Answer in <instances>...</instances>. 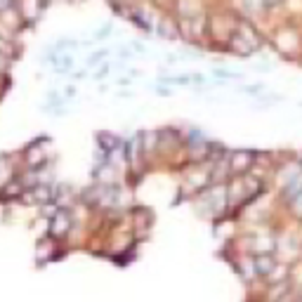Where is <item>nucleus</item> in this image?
I'll list each match as a JSON object with an SVG mask.
<instances>
[{"label":"nucleus","instance_id":"nucleus-1","mask_svg":"<svg viewBox=\"0 0 302 302\" xmlns=\"http://www.w3.org/2000/svg\"><path fill=\"white\" fill-rule=\"evenodd\" d=\"M69 226H71V215L62 208V210H57V213L52 215V222H50V234H52V236H66Z\"/></svg>","mask_w":302,"mask_h":302},{"label":"nucleus","instance_id":"nucleus-2","mask_svg":"<svg viewBox=\"0 0 302 302\" xmlns=\"http://www.w3.org/2000/svg\"><path fill=\"white\" fill-rule=\"evenodd\" d=\"M255 163V154L253 151H236L232 156V170L236 172V175H243L246 170H250V165Z\"/></svg>","mask_w":302,"mask_h":302},{"label":"nucleus","instance_id":"nucleus-3","mask_svg":"<svg viewBox=\"0 0 302 302\" xmlns=\"http://www.w3.org/2000/svg\"><path fill=\"white\" fill-rule=\"evenodd\" d=\"M274 267H276L274 255L262 253V255H257V257H255V272H257V274H260V276H267V274H272V272H274Z\"/></svg>","mask_w":302,"mask_h":302},{"label":"nucleus","instance_id":"nucleus-4","mask_svg":"<svg viewBox=\"0 0 302 302\" xmlns=\"http://www.w3.org/2000/svg\"><path fill=\"white\" fill-rule=\"evenodd\" d=\"M232 38H234V41H232V50H234V52H239V55L246 57V55H250V52L255 50L253 45H250V43H248L246 38H241L239 33H234Z\"/></svg>","mask_w":302,"mask_h":302},{"label":"nucleus","instance_id":"nucleus-5","mask_svg":"<svg viewBox=\"0 0 302 302\" xmlns=\"http://www.w3.org/2000/svg\"><path fill=\"white\" fill-rule=\"evenodd\" d=\"M31 196H33L38 203H48V201H52V196H55V192L50 189V186L41 184V186H33V192H31Z\"/></svg>","mask_w":302,"mask_h":302},{"label":"nucleus","instance_id":"nucleus-6","mask_svg":"<svg viewBox=\"0 0 302 302\" xmlns=\"http://www.w3.org/2000/svg\"><path fill=\"white\" fill-rule=\"evenodd\" d=\"M99 144L104 146V151H111L114 146H116V139L109 137V135H99Z\"/></svg>","mask_w":302,"mask_h":302},{"label":"nucleus","instance_id":"nucleus-7","mask_svg":"<svg viewBox=\"0 0 302 302\" xmlns=\"http://www.w3.org/2000/svg\"><path fill=\"white\" fill-rule=\"evenodd\" d=\"M104 57H106V50H99V52H95V55L90 57V62H88V64H90V66H95V64L102 62Z\"/></svg>","mask_w":302,"mask_h":302},{"label":"nucleus","instance_id":"nucleus-8","mask_svg":"<svg viewBox=\"0 0 302 302\" xmlns=\"http://www.w3.org/2000/svg\"><path fill=\"white\" fill-rule=\"evenodd\" d=\"M7 5H10L7 0H0V10H3V7H7Z\"/></svg>","mask_w":302,"mask_h":302},{"label":"nucleus","instance_id":"nucleus-9","mask_svg":"<svg viewBox=\"0 0 302 302\" xmlns=\"http://www.w3.org/2000/svg\"><path fill=\"white\" fill-rule=\"evenodd\" d=\"M267 3H279V0H267Z\"/></svg>","mask_w":302,"mask_h":302},{"label":"nucleus","instance_id":"nucleus-10","mask_svg":"<svg viewBox=\"0 0 302 302\" xmlns=\"http://www.w3.org/2000/svg\"><path fill=\"white\" fill-rule=\"evenodd\" d=\"M300 302H302V297H300Z\"/></svg>","mask_w":302,"mask_h":302}]
</instances>
